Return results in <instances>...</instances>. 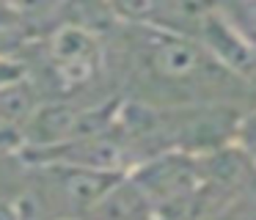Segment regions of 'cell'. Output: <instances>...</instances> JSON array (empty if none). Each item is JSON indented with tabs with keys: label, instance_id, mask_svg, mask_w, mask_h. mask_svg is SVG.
<instances>
[{
	"label": "cell",
	"instance_id": "5b68a950",
	"mask_svg": "<svg viewBox=\"0 0 256 220\" xmlns=\"http://www.w3.org/2000/svg\"><path fill=\"white\" fill-rule=\"evenodd\" d=\"M105 6L116 16L127 22H149L157 14V0H105Z\"/></svg>",
	"mask_w": 256,
	"mask_h": 220
},
{
	"label": "cell",
	"instance_id": "8992f818",
	"mask_svg": "<svg viewBox=\"0 0 256 220\" xmlns=\"http://www.w3.org/2000/svg\"><path fill=\"white\" fill-rule=\"evenodd\" d=\"M8 8H14L17 14H25V16H34V14H42V11L52 8L58 0H3Z\"/></svg>",
	"mask_w": 256,
	"mask_h": 220
},
{
	"label": "cell",
	"instance_id": "7a4b0ae2",
	"mask_svg": "<svg viewBox=\"0 0 256 220\" xmlns=\"http://www.w3.org/2000/svg\"><path fill=\"white\" fill-rule=\"evenodd\" d=\"M146 66L166 80H190L206 69V52L198 44L168 30H154L146 38Z\"/></svg>",
	"mask_w": 256,
	"mask_h": 220
},
{
	"label": "cell",
	"instance_id": "9c48e42d",
	"mask_svg": "<svg viewBox=\"0 0 256 220\" xmlns=\"http://www.w3.org/2000/svg\"><path fill=\"white\" fill-rule=\"evenodd\" d=\"M248 14H250V20H254V25H256V0H248Z\"/></svg>",
	"mask_w": 256,
	"mask_h": 220
},
{
	"label": "cell",
	"instance_id": "52a82bcc",
	"mask_svg": "<svg viewBox=\"0 0 256 220\" xmlns=\"http://www.w3.org/2000/svg\"><path fill=\"white\" fill-rule=\"evenodd\" d=\"M245 138H248V140L254 143V148H256V116L245 124Z\"/></svg>",
	"mask_w": 256,
	"mask_h": 220
},
{
	"label": "cell",
	"instance_id": "277c9868",
	"mask_svg": "<svg viewBox=\"0 0 256 220\" xmlns=\"http://www.w3.org/2000/svg\"><path fill=\"white\" fill-rule=\"evenodd\" d=\"M96 214L102 220H149L152 204L135 182H116L96 201Z\"/></svg>",
	"mask_w": 256,
	"mask_h": 220
},
{
	"label": "cell",
	"instance_id": "3957f363",
	"mask_svg": "<svg viewBox=\"0 0 256 220\" xmlns=\"http://www.w3.org/2000/svg\"><path fill=\"white\" fill-rule=\"evenodd\" d=\"M198 20H201V36H204L206 50L212 55H218L220 64H226L228 69H237V72L256 69V50L245 42L237 28L228 25V20H223L215 8L206 11Z\"/></svg>",
	"mask_w": 256,
	"mask_h": 220
},
{
	"label": "cell",
	"instance_id": "ba28073f",
	"mask_svg": "<svg viewBox=\"0 0 256 220\" xmlns=\"http://www.w3.org/2000/svg\"><path fill=\"white\" fill-rule=\"evenodd\" d=\"M0 220H20L17 212H14L12 206H6V204H0Z\"/></svg>",
	"mask_w": 256,
	"mask_h": 220
},
{
	"label": "cell",
	"instance_id": "6da1fadb",
	"mask_svg": "<svg viewBox=\"0 0 256 220\" xmlns=\"http://www.w3.org/2000/svg\"><path fill=\"white\" fill-rule=\"evenodd\" d=\"M52 69L64 88H78L94 77L100 66V44L83 28L66 25L52 36Z\"/></svg>",
	"mask_w": 256,
	"mask_h": 220
}]
</instances>
